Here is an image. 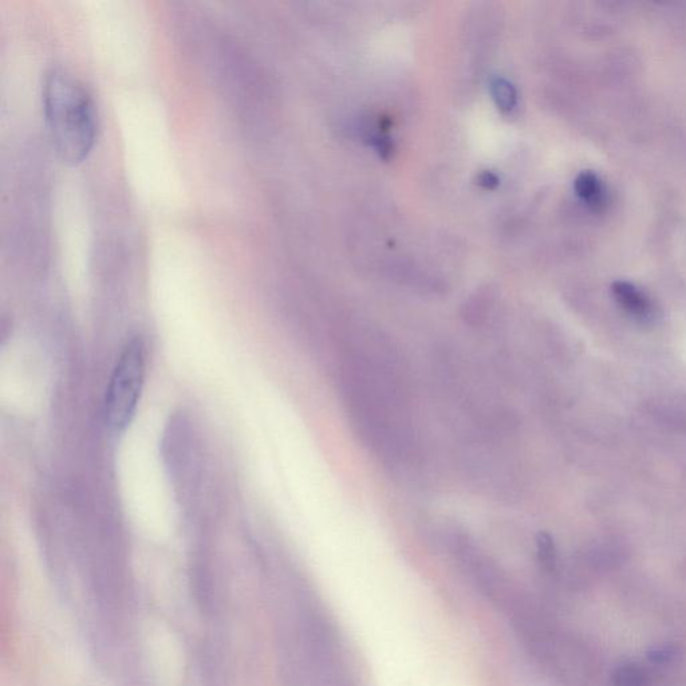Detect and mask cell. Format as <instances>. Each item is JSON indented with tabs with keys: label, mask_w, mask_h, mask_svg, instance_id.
Returning a JSON list of instances; mask_svg holds the SVG:
<instances>
[{
	"label": "cell",
	"mask_w": 686,
	"mask_h": 686,
	"mask_svg": "<svg viewBox=\"0 0 686 686\" xmlns=\"http://www.w3.org/2000/svg\"><path fill=\"white\" fill-rule=\"evenodd\" d=\"M346 412L362 444L389 467L406 468L419 459L408 376L390 343L346 348L341 368Z\"/></svg>",
	"instance_id": "1"
},
{
	"label": "cell",
	"mask_w": 686,
	"mask_h": 686,
	"mask_svg": "<svg viewBox=\"0 0 686 686\" xmlns=\"http://www.w3.org/2000/svg\"><path fill=\"white\" fill-rule=\"evenodd\" d=\"M43 113L51 144L66 164H80L92 152L97 137V109L84 82L63 67L46 73Z\"/></svg>",
	"instance_id": "2"
},
{
	"label": "cell",
	"mask_w": 686,
	"mask_h": 686,
	"mask_svg": "<svg viewBox=\"0 0 686 686\" xmlns=\"http://www.w3.org/2000/svg\"><path fill=\"white\" fill-rule=\"evenodd\" d=\"M145 358V345L141 338L132 339L118 358L105 397L106 423L114 431H124L139 406L147 372Z\"/></svg>",
	"instance_id": "3"
},
{
	"label": "cell",
	"mask_w": 686,
	"mask_h": 686,
	"mask_svg": "<svg viewBox=\"0 0 686 686\" xmlns=\"http://www.w3.org/2000/svg\"><path fill=\"white\" fill-rule=\"evenodd\" d=\"M611 294H613L618 306L637 321L648 323L656 318V307H654L652 299L633 283L614 282L611 285Z\"/></svg>",
	"instance_id": "4"
},
{
	"label": "cell",
	"mask_w": 686,
	"mask_h": 686,
	"mask_svg": "<svg viewBox=\"0 0 686 686\" xmlns=\"http://www.w3.org/2000/svg\"><path fill=\"white\" fill-rule=\"evenodd\" d=\"M575 193L579 199L590 208L591 211L602 214L609 205V195H607L605 184L591 171L579 173L574 183Z\"/></svg>",
	"instance_id": "5"
},
{
	"label": "cell",
	"mask_w": 686,
	"mask_h": 686,
	"mask_svg": "<svg viewBox=\"0 0 686 686\" xmlns=\"http://www.w3.org/2000/svg\"><path fill=\"white\" fill-rule=\"evenodd\" d=\"M492 306H494V295L491 291H479L464 303L461 318L468 326H483L487 322Z\"/></svg>",
	"instance_id": "6"
},
{
	"label": "cell",
	"mask_w": 686,
	"mask_h": 686,
	"mask_svg": "<svg viewBox=\"0 0 686 686\" xmlns=\"http://www.w3.org/2000/svg\"><path fill=\"white\" fill-rule=\"evenodd\" d=\"M536 554L540 567L546 573L553 574L558 566V551L554 538L548 532H539L536 536Z\"/></svg>",
	"instance_id": "7"
},
{
	"label": "cell",
	"mask_w": 686,
	"mask_h": 686,
	"mask_svg": "<svg viewBox=\"0 0 686 686\" xmlns=\"http://www.w3.org/2000/svg\"><path fill=\"white\" fill-rule=\"evenodd\" d=\"M492 96L496 104L502 110L514 109L516 105V89L511 82L504 80V78H495L491 84Z\"/></svg>",
	"instance_id": "8"
},
{
	"label": "cell",
	"mask_w": 686,
	"mask_h": 686,
	"mask_svg": "<svg viewBox=\"0 0 686 686\" xmlns=\"http://www.w3.org/2000/svg\"><path fill=\"white\" fill-rule=\"evenodd\" d=\"M615 686H644L645 673L637 666H621L614 673Z\"/></svg>",
	"instance_id": "9"
},
{
	"label": "cell",
	"mask_w": 686,
	"mask_h": 686,
	"mask_svg": "<svg viewBox=\"0 0 686 686\" xmlns=\"http://www.w3.org/2000/svg\"><path fill=\"white\" fill-rule=\"evenodd\" d=\"M677 649L674 646H658V648L650 649L648 652L649 661L654 664H666L676 657Z\"/></svg>",
	"instance_id": "10"
},
{
	"label": "cell",
	"mask_w": 686,
	"mask_h": 686,
	"mask_svg": "<svg viewBox=\"0 0 686 686\" xmlns=\"http://www.w3.org/2000/svg\"><path fill=\"white\" fill-rule=\"evenodd\" d=\"M480 184L486 185V187H492V185L498 184V179H496V176L492 175V173L486 172L480 176Z\"/></svg>",
	"instance_id": "11"
}]
</instances>
